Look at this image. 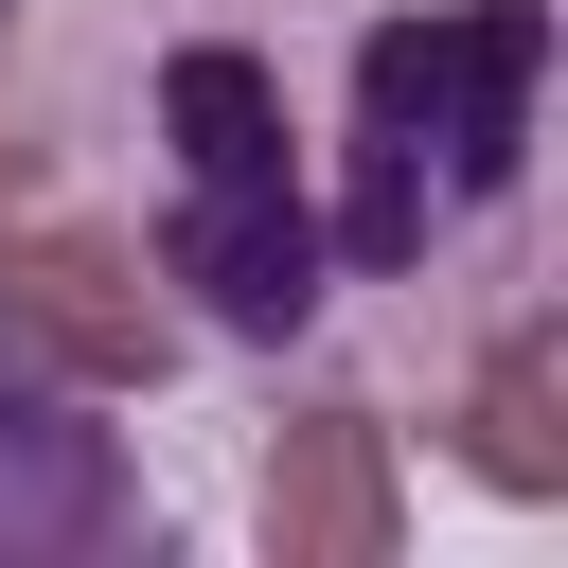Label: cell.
Returning <instances> with one entry per match:
<instances>
[{
  "mask_svg": "<svg viewBox=\"0 0 568 568\" xmlns=\"http://www.w3.org/2000/svg\"><path fill=\"white\" fill-rule=\"evenodd\" d=\"M320 124V248L337 284H444L515 231L550 124V0H373Z\"/></svg>",
  "mask_w": 568,
  "mask_h": 568,
  "instance_id": "6da1fadb",
  "label": "cell"
},
{
  "mask_svg": "<svg viewBox=\"0 0 568 568\" xmlns=\"http://www.w3.org/2000/svg\"><path fill=\"white\" fill-rule=\"evenodd\" d=\"M142 266H160V302H178V337H213V355H284V337H320L337 320V248H320V124H302V71L248 36V18H213V0H178L160 18V53H142Z\"/></svg>",
  "mask_w": 568,
  "mask_h": 568,
  "instance_id": "7a4b0ae2",
  "label": "cell"
},
{
  "mask_svg": "<svg viewBox=\"0 0 568 568\" xmlns=\"http://www.w3.org/2000/svg\"><path fill=\"white\" fill-rule=\"evenodd\" d=\"M195 337H178V302H160V266H142V231L124 213H18L0 231V373H36V390H142V373H178Z\"/></svg>",
  "mask_w": 568,
  "mask_h": 568,
  "instance_id": "3957f363",
  "label": "cell"
},
{
  "mask_svg": "<svg viewBox=\"0 0 568 568\" xmlns=\"http://www.w3.org/2000/svg\"><path fill=\"white\" fill-rule=\"evenodd\" d=\"M248 532L266 568H390L408 550V462H390V408L320 390L266 426V479H248Z\"/></svg>",
  "mask_w": 568,
  "mask_h": 568,
  "instance_id": "277c9868",
  "label": "cell"
},
{
  "mask_svg": "<svg viewBox=\"0 0 568 568\" xmlns=\"http://www.w3.org/2000/svg\"><path fill=\"white\" fill-rule=\"evenodd\" d=\"M36 550H160V497L106 462L89 390L0 373V568H36Z\"/></svg>",
  "mask_w": 568,
  "mask_h": 568,
  "instance_id": "5b68a950",
  "label": "cell"
},
{
  "mask_svg": "<svg viewBox=\"0 0 568 568\" xmlns=\"http://www.w3.org/2000/svg\"><path fill=\"white\" fill-rule=\"evenodd\" d=\"M462 479L479 497H568V320L550 302H497L479 373H462Z\"/></svg>",
  "mask_w": 568,
  "mask_h": 568,
  "instance_id": "8992f818",
  "label": "cell"
},
{
  "mask_svg": "<svg viewBox=\"0 0 568 568\" xmlns=\"http://www.w3.org/2000/svg\"><path fill=\"white\" fill-rule=\"evenodd\" d=\"M53 195V142H36V89H18V53H0V231Z\"/></svg>",
  "mask_w": 568,
  "mask_h": 568,
  "instance_id": "52a82bcc",
  "label": "cell"
}]
</instances>
